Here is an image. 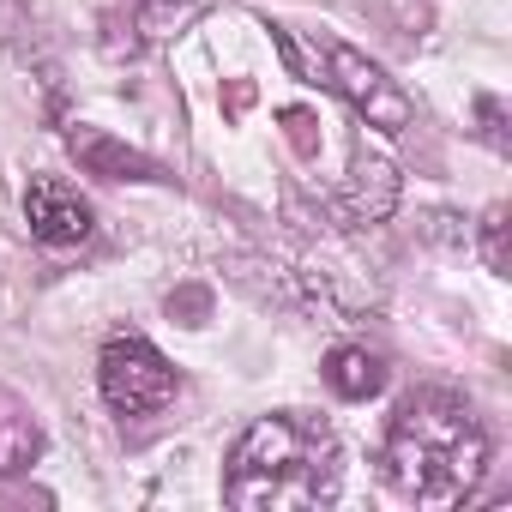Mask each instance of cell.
<instances>
[{
	"label": "cell",
	"instance_id": "obj_4",
	"mask_svg": "<svg viewBox=\"0 0 512 512\" xmlns=\"http://www.w3.org/2000/svg\"><path fill=\"white\" fill-rule=\"evenodd\" d=\"M97 380H103L109 410H121V416H151L175 398V368L145 338H115L97 362Z\"/></svg>",
	"mask_w": 512,
	"mask_h": 512
},
{
	"label": "cell",
	"instance_id": "obj_5",
	"mask_svg": "<svg viewBox=\"0 0 512 512\" xmlns=\"http://www.w3.org/2000/svg\"><path fill=\"white\" fill-rule=\"evenodd\" d=\"M25 217H31V235L49 247H79L91 235V205L55 175H37L25 187Z\"/></svg>",
	"mask_w": 512,
	"mask_h": 512
},
{
	"label": "cell",
	"instance_id": "obj_7",
	"mask_svg": "<svg viewBox=\"0 0 512 512\" xmlns=\"http://www.w3.org/2000/svg\"><path fill=\"white\" fill-rule=\"evenodd\" d=\"M392 193H398V175H392V163H380V157H356V169H350V187H344V205H350V217H356V223H374V217H386V211H392Z\"/></svg>",
	"mask_w": 512,
	"mask_h": 512
},
{
	"label": "cell",
	"instance_id": "obj_6",
	"mask_svg": "<svg viewBox=\"0 0 512 512\" xmlns=\"http://www.w3.org/2000/svg\"><path fill=\"white\" fill-rule=\"evenodd\" d=\"M73 157L91 169V175H109V181H157V163L151 157H139V151H127V145H115V139H103V133H73Z\"/></svg>",
	"mask_w": 512,
	"mask_h": 512
},
{
	"label": "cell",
	"instance_id": "obj_9",
	"mask_svg": "<svg viewBox=\"0 0 512 512\" xmlns=\"http://www.w3.org/2000/svg\"><path fill=\"white\" fill-rule=\"evenodd\" d=\"M37 446H43V434H37L31 410H25V404H13V398H0V476L25 470V464L37 458Z\"/></svg>",
	"mask_w": 512,
	"mask_h": 512
},
{
	"label": "cell",
	"instance_id": "obj_8",
	"mask_svg": "<svg viewBox=\"0 0 512 512\" xmlns=\"http://www.w3.org/2000/svg\"><path fill=\"white\" fill-rule=\"evenodd\" d=\"M380 356H368V350H356V344H344V350H332L326 356V386L338 392V398H374L380 392Z\"/></svg>",
	"mask_w": 512,
	"mask_h": 512
},
{
	"label": "cell",
	"instance_id": "obj_3",
	"mask_svg": "<svg viewBox=\"0 0 512 512\" xmlns=\"http://www.w3.org/2000/svg\"><path fill=\"white\" fill-rule=\"evenodd\" d=\"M302 73H314V85L338 91L368 127H380V133H404V127H410V97H404L368 55H356V49H344V43H320V49H314V67H302Z\"/></svg>",
	"mask_w": 512,
	"mask_h": 512
},
{
	"label": "cell",
	"instance_id": "obj_2",
	"mask_svg": "<svg viewBox=\"0 0 512 512\" xmlns=\"http://www.w3.org/2000/svg\"><path fill=\"white\" fill-rule=\"evenodd\" d=\"M338 482V446L314 416H260L229 452L223 500L241 512H290L332 500Z\"/></svg>",
	"mask_w": 512,
	"mask_h": 512
},
{
	"label": "cell",
	"instance_id": "obj_1",
	"mask_svg": "<svg viewBox=\"0 0 512 512\" xmlns=\"http://www.w3.org/2000/svg\"><path fill=\"white\" fill-rule=\"evenodd\" d=\"M488 464V434L452 392H416L386 428V476L422 506H452L476 488Z\"/></svg>",
	"mask_w": 512,
	"mask_h": 512
},
{
	"label": "cell",
	"instance_id": "obj_10",
	"mask_svg": "<svg viewBox=\"0 0 512 512\" xmlns=\"http://www.w3.org/2000/svg\"><path fill=\"white\" fill-rule=\"evenodd\" d=\"M482 241H488V266L506 272V211H488V235Z\"/></svg>",
	"mask_w": 512,
	"mask_h": 512
}]
</instances>
